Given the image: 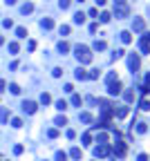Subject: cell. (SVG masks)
<instances>
[{"label": "cell", "instance_id": "cell-1", "mask_svg": "<svg viewBox=\"0 0 150 161\" xmlns=\"http://www.w3.org/2000/svg\"><path fill=\"white\" fill-rule=\"evenodd\" d=\"M74 56L79 58L81 65L92 63V49H90V47H85V45H76V47H74Z\"/></svg>", "mask_w": 150, "mask_h": 161}, {"label": "cell", "instance_id": "cell-2", "mask_svg": "<svg viewBox=\"0 0 150 161\" xmlns=\"http://www.w3.org/2000/svg\"><path fill=\"white\" fill-rule=\"evenodd\" d=\"M126 152H128L126 143H123V141H117V146L112 148V155H114L117 159H123V157H126Z\"/></svg>", "mask_w": 150, "mask_h": 161}, {"label": "cell", "instance_id": "cell-3", "mask_svg": "<svg viewBox=\"0 0 150 161\" xmlns=\"http://www.w3.org/2000/svg\"><path fill=\"white\" fill-rule=\"evenodd\" d=\"M110 152H112V150H110V146H108V143H99V146L94 148V157H96V159H103V157H108Z\"/></svg>", "mask_w": 150, "mask_h": 161}, {"label": "cell", "instance_id": "cell-4", "mask_svg": "<svg viewBox=\"0 0 150 161\" xmlns=\"http://www.w3.org/2000/svg\"><path fill=\"white\" fill-rule=\"evenodd\" d=\"M139 49H141V54H150V32H146L141 36V40H139Z\"/></svg>", "mask_w": 150, "mask_h": 161}, {"label": "cell", "instance_id": "cell-5", "mask_svg": "<svg viewBox=\"0 0 150 161\" xmlns=\"http://www.w3.org/2000/svg\"><path fill=\"white\" fill-rule=\"evenodd\" d=\"M128 67L137 72L139 67H141V58H139V54H130V58H128Z\"/></svg>", "mask_w": 150, "mask_h": 161}, {"label": "cell", "instance_id": "cell-6", "mask_svg": "<svg viewBox=\"0 0 150 161\" xmlns=\"http://www.w3.org/2000/svg\"><path fill=\"white\" fill-rule=\"evenodd\" d=\"M128 14H130V9H128L126 2L123 5H114V16L117 18H128Z\"/></svg>", "mask_w": 150, "mask_h": 161}, {"label": "cell", "instance_id": "cell-7", "mask_svg": "<svg viewBox=\"0 0 150 161\" xmlns=\"http://www.w3.org/2000/svg\"><path fill=\"white\" fill-rule=\"evenodd\" d=\"M121 90H123V85H121V81H114L108 85V94L110 96H117V94H121Z\"/></svg>", "mask_w": 150, "mask_h": 161}, {"label": "cell", "instance_id": "cell-8", "mask_svg": "<svg viewBox=\"0 0 150 161\" xmlns=\"http://www.w3.org/2000/svg\"><path fill=\"white\" fill-rule=\"evenodd\" d=\"M36 110H38V105H36L34 101H23V112L25 114H34Z\"/></svg>", "mask_w": 150, "mask_h": 161}, {"label": "cell", "instance_id": "cell-9", "mask_svg": "<svg viewBox=\"0 0 150 161\" xmlns=\"http://www.w3.org/2000/svg\"><path fill=\"white\" fill-rule=\"evenodd\" d=\"M132 29H135V32H144V29H146L144 18H135V20H132Z\"/></svg>", "mask_w": 150, "mask_h": 161}, {"label": "cell", "instance_id": "cell-10", "mask_svg": "<svg viewBox=\"0 0 150 161\" xmlns=\"http://www.w3.org/2000/svg\"><path fill=\"white\" fill-rule=\"evenodd\" d=\"M92 49H94V52H103V49H108V43L105 40H94V43H92Z\"/></svg>", "mask_w": 150, "mask_h": 161}, {"label": "cell", "instance_id": "cell-11", "mask_svg": "<svg viewBox=\"0 0 150 161\" xmlns=\"http://www.w3.org/2000/svg\"><path fill=\"white\" fill-rule=\"evenodd\" d=\"M41 29H45V32L54 29V20H52V18H43V20H41Z\"/></svg>", "mask_w": 150, "mask_h": 161}, {"label": "cell", "instance_id": "cell-12", "mask_svg": "<svg viewBox=\"0 0 150 161\" xmlns=\"http://www.w3.org/2000/svg\"><path fill=\"white\" fill-rule=\"evenodd\" d=\"M74 78H76V81H85L88 78V72L83 70V67H76V70H74Z\"/></svg>", "mask_w": 150, "mask_h": 161}, {"label": "cell", "instance_id": "cell-13", "mask_svg": "<svg viewBox=\"0 0 150 161\" xmlns=\"http://www.w3.org/2000/svg\"><path fill=\"white\" fill-rule=\"evenodd\" d=\"M119 38H121V43H123V45H130V43H132V34H130V32H121Z\"/></svg>", "mask_w": 150, "mask_h": 161}, {"label": "cell", "instance_id": "cell-14", "mask_svg": "<svg viewBox=\"0 0 150 161\" xmlns=\"http://www.w3.org/2000/svg\"><path fill=\"white\" fill-rule=\"evenodd\" d=\"M54 125H58V128H65V125H67V117H65V114L56 117V119H54Z\"/></svg>", "mask_w": 150, "mask_h": 161}, {"label": "cell", "instance_id": "cell-15", "mask_svg": "<svg viewBox=\"0 0 150 161\" xmlns=\"http://www.w3.org/2000/svg\"><path fill=\"white\" fill-rule=\"evenodd\" d=\"M79 119H81V123H92V121H94V117H92L90 112H81Z\"/></svg>", "mask_w": 150, "mask_h": 161}, {"label": "cell", "instance_id": "cell-16", "mask_svg": "<svg viewBox=\"0 0 150 161\" xmlns=\"http://www.w3.org/2000/svg\"><path fill=\"white\" fill-rule=\"evenodd\" d=\"M70 157H72L74 161H81V157H83V152H81V148H72V150H70Z\"/></svg>", "mask_w": 150, "mask_h": 161}, {"label": "cell", "instance_id": "cell-17", "mask_svg": "<svg viewBox=\"0 0 150 161\" xmlns=\"http://www.w3.org/2000/svg\"><path fill=\"white\" fill-rule=\"evenodd\" d=\"M74 23H76V25H83V23H85V14H83V11H76V14H74Z\"/></svg>", "mask_w": 150, "mask_h": 161}, {"label": "cell", "instance_id": "cell-18", "mask_svg": "<svg viewBox=\"0 0 150 161\" xmlns=\"http://www.w3.org/2000/svg\"><path fill=\"white\" fill-rule=\"evenodd\" d=\"M32 11H34V5H32V2H25V5L20 7V14H25V16L32 14Z\"/></svg>", "mask_w": 150, "mask_h": 161}, {"label": "cell", "instance_id": "cell-19", "mask_svg": "<svg viewBox=\"0 0 150 161\" xmlns=\"http://www.w3.org/2000/svg\"><path fill=\"white\" fill-rule=\"evenodd\" d=\"M99 20H101L103 25H105V23H110V20H112V16H110L108 11H101V14H99Z\"/></svg>", "mask_w": 150, "mask_h": 161}, {"label": "cell", "instance_id": "cell-20", "mask_svg": "<svg viewBox=\"0 0 150 161\" xmlns=\"http://www.w3.org/2000/svg\"><path fill=\"white\" fill-rule=\"evenodd\" d=\"M123 99H126V103H132V101H135V92H132V90H126V92H123Z\"/></svg>", "mask_w": 150, "mask_h": 161}, {"label": "cell", "instance_id": "cell-21", "mask_svg": "<svg viewBox=\"0 0 150 161\" xmlns=\"http://www.w3.org/2000/svg\"><path fill=\"white\" fill-rule=\"evenodd\" d=\"M58 52H61V54H67V52H70V43L61 40V43H58Z\"/></svg>", "mask_w": 150, "mask_h": 161}, {"label": "cell", "instance_id": "cell-22", "mask_svg": "<svg viewBox=\"0 0 150 161\" xmlns=\"http://www.w3.org/2000/svg\"><path fill=\"white\" fill-rule=\"evenodd\" d=\"M139 108H141L144 112H150V101L148 99H141V101H139Z\"/></svg>", "mask_w": 150, "mask_h": 161}, {"label": "cell", "instance_id": "cell-23", "mask_svg": "<svg viewBox=\"0 0 150 161\" xmlns=\"http://www.w3.org/2000/svg\"><path fill=\"white\" fill-rule=\"evenodd\" d=\"M41 103H43V105H49V103H52V96H49L47 92H43V94H41Z\"/></svg>", "mask_w": 150, "mask_h": 161}, {"label": "cell", "instance_id": "cell-24", "mask_svg": "<svg viewBox=\"0 0 150 161\" xmlns=\"http://www.w3.org/2000/svg\"><path fill=\"white\" fill-rule=\"evenodd\" d=\"M72 105H74V108H81V105H83V99L79 96V94H74V96H72Z\"/></svg>", "mask_w": 150, "mask_h": 161}, {"label": "cell", "instance_id": "cell-25", "mask_svg": "<svg viewBox=\"0 0 150 161\" xmlns=\"http://www.w3.org/2000/svg\"><path fill=\"white\" fill-rule=\"evenodd\" d=\"M56 110H58V112H65V110H67V101H56Z\"/></svg>", "mask_w": 150, "mask_h": 161}, {"label": "cell", "instance_id": "cell-26", "mask_svg": "<svg viewBox=\"0 0 150 161\" xmlns=\"http://www.w3.org/2000/svg\"><path fill=\"white\" fill-rule=\"evenodd\" d=\"M114 114H117V119H126V117H128V108H121V110H114Z\"/></svg>", "mask_w": 150, "mask_h": 161}, {"label": "cell", "instance_id": "cell-27", "mask_svg": "<svg viewBox=\"0 0 150 161\" xmlns=\"http://www.w3.org/2000/svg\"><path fill=\"white\" fill-rule=\"evenodd\" d=\"M0 121H2V123H7V121H9V110H7V108L0 110Z\"/></svg>", "mask_w": 150, "mask_h": 161}, {"label": "cell", "instance_id": "cell-28", "mask_svg": "<svg viewBox=\"0 0 150 161\" xmlns=\"http://www.w3.org/2000/svg\"><path fill=\"white\" fill-rule=\"evenodd\" d=\"M16 36L18 38H27V29L25 27H16Z\"/></svg>", "mask_w": 150, "mask_h": 161}, {"label": "cell", "instance_id": "cell-29", "mask_svg": "<svg viewBox=\"0 0 150 161\" xmlns=\"http://www.w3.org/2000/svg\"><path fill=\"white\" fill-rule=\"evenodd\" d=\"M123 54H126V49H114V54H112V61H119V58H123Z\"/></svg>", "mask_w": 150, "mask_h": 161}, {"label": "cell", "instance_id": "cell-30", "mask_svg": "<svg viewBox=\"0 0 150 161\" xmlns=\"http://www.w3.org/2000/svg\"><path fill=\"white\" fill-rule=\"evenodd\" d=\"M58 32H61V36H67V34L72 32V27H70V25H61V27H58Z\"/></svg>", "mask_w": 150, "mask_h": 161}, {"label": "cell", "instance_id": "cell-31", "mask_svg": "<svg viewBox=\"0 0 150 161\" xmlns=\"http://www.w3.org/2000/svg\"><path fill=\"white\" fill-rule=\"evenodd\" d=\"M99 76H101V72H99V70H90V72H88V78H92V81H96Z\"/></svg>", "mask_w": 150, "mask_h": 161}, {"label": "cell", "instance_id": "cell-32", "mask_svg": "<svg viewBox=\"0 0 150 161\" xmlns=\"http://www.w3.org/2000/svg\"><path fill=\"white\" fill-rule=\"evenodd\" d=\"M81 141H83V146H90L92 143V134H90V132H85V134L81 137Z\"/></svg>", "mask_w": 150, "mask_h": 161}, {"label": "cell", "instance_id": "cell-33", "mask_svg": "<svg viewBox=\"0 0 150 161\" xmlns=\"http://www.w3.org/2000/svg\"><path fill=\"white\" fill-rule=\"evenodd\" d=\"M105 81H108V85H110V83H114V81H119V76H117V72H110L108 76H105Z\"/></svg>", "mask_w": 150, "mask_h": 161}, {"label": "cell", "instance_id": "cell-34", "mask_svg": "<svg viewBox=\"0 0 150 161\" xmlns=\"http://www.w3.org/2000/svg\"><path fill=\"white\" fill-rule=\"evenodd\" d=\"M148 130V123H137V134H144Z\"/></svg>", "mask_w": 150, "mask_h": 161}, {"label": "cell", "instance_id": "cell-35", "mask_svg": "<svg viewBox=\"0 0 150 161\" xmlns=\"http://www.w3.org/2000/svg\"><path fill=\"white\" fill-rule=\"evenodd\" d=\"M96 143H108V134H105V132H99V137H96Z\"/></svg>", "mask_w": 150, "mask_h": 161}, {"label": "cell", "instance_id": "cell-36", "mask_svg": "<svg viewBox=\"0 0 150 161\" xmlns=\"http://www.w3.org/2000/svg\"><path fill=\"white\" fill-rule=\"evenodd\" d=\"M70 5H72V0H58V7L63 9V11H65V9H70Z\"/></svg>", "mask_w": 150, "mask_h": 161}, {"label": "cell", "instance_id": "cell-37", "mask_svg": "<svg viewBox=\"0 0 150 161\" xmlns=\"http://www.w3.org/2000/svg\"><path fill=\"white\" fill-rule=\"evenodd\" d=\"M56 161H67V152L58 150V152H56Z\"/></svg>", "mask_w": 150, "mask_h": 161}, {"label": "cell", "instance_id": "cell-38", "mask_svg": "<svg viewBox=\"0 0 150 161\" xmlns=\"http://www.w3.org/2000/svg\"><path fill=\"white\" fill-rule=\"evenodd\" d=\"M47 137H49V139H56V137H58V130H56V128H49V130H47Z\"/></svg>", "mask_w": 150, "mask_h": 161}, {"label": "cell", "instance_id": "cell-39", "mask_svg": "<svg viewBox=\"0 0 150 161\" xmlns=\"http://www.w3.org/2000/svg\"><path fill=\"white\" fill-rule=\"evenodd\" d=\"M18 49H20L18 43H9V52H11V54H18Z\"/></svg>", "mask_w": 150, "mask_h": 161}, {"label": "cell", "instance_id": "cell-40", "mask_svg": "<svg viewBox=\"0 0 150 161\" xmlns=\"http://www.w3.org/2000/svg\"><path fill=\"white\" fill-rule=\"evenodd\" d=\"M9 92H11V94H20V87H18L16 83H11V85H9Z\"/></svg>", "mask_w": 150, "mask_h": 161}, {"label": "cell", "instance_id": "cell-41", "mask_svg": "<svg viewBox=\"0 0 150 161\" xmlns=\"http://www.w3.org/2000/svg\"><path fill=\"white\" fill-rule=\"evenodd\" d=\"M2 25L7 27V29H11V27H14V20H11V18H5V20H2Z\"/></svg>", "mask_w": 150, "mask_h": 161}, {"label": "cell", "instance_id": "cell-42", "mask_svg": "<svg viewBox=\"0 0 150 161\" xmlns=\"http://www.w3.org/2000/svg\"><path fill=\"white\" fill-rule=\"evenodd\" d=\"M61 74H63V70H61V67H54V70H52V76H54V78H58Z\"/></svg>", "mask_w": 150, "mask_h": 161}, {"label": "cell", "instance_id": "cell-43", "mask_svg": "<svg viewBox=\"0 0 150 161\" xmlns=\"http://www.w3.org/2000/svg\"><path fill=\"white\" fill-rule=\"evenodd\" d=\"M11 125L14 128H23V121L20 119H11Z\"/></svg>", "mask_w": 150, "mask_h": 161}, {"label": "cell", "instance_id": "cell-44", "mask_svg": "<svg viewBox=\"0 0 150 161\" xmlns=\"http://www.w3.org/2000/svg\"><path fill=\"white\" fill-rule=\"evenodd\" d=\"M23 150H25V148H23L20 143H18V146H14V155H23Z\"/></svg>", "mask_w": 150, "mask_h": 161}, {"label": "cell", "instance_id": "cell-45", "mask_svg": "<svg viewBox=\"0 0 150 161\" xmlns=\"http://www.w3.org/2000/svg\"><path fill=\"white\" fill-rule=\"evenodd\" d=\"M88 16H90V18H96V16H99V9H96V7H94V9H90Z\"/></svg>", "mask_w": 150, "mask_h": 161}, {"label": "cell", "instance_id": "cell-46", "mask_svg": "<svg viewBox=\"0 0 150 161\" xmlns=\"http://www.w3.org/2000/svg\"><path fill=\"white\" fill-rule=\"evenodd\" d=\"M96 32H99V25L92 23V25H90V34H96Z\"/></svg>", "mask_w": 150, "mask_h": 161}, {"label": "cell", "instance_id": "cell-47", "mask_svg": "<svg viewBox=\"0 0 150 161\" xmlns=\"http://www.w3.org/2000/svg\"><path fill=\"white\" fill-rule=\"evenodd\" d=\"M65 137H67V139H74V137H76V132H74V130H67V132H65Z\"/></svg>", "mask_w": 150, "mask_h": 161}, {"label": "cell", "instance_id": "cell-48", "mask_svg": "<svg viewBox=\"0 0 150 161\" xmlns=\"http://www.w3.org/2000/svg\"><path fill=\"white\" fill-rule=\"evenodd\" d=\"M27 49L34 52V49H36V43H34V40H29V43H27Z\"/></svg>", "mask_w": 150, "mask_h": 161}, {"label": "cell", "instance_id": "cell-49", "mask_svg": "<svg viewBox=\"0 0 150 161\" xmlns=\"http://www.w3.org/2000/svg\"><path fill=\"white\" fill-rule=\"evenodd\" d=\"M137 161H148V155H144V152H141V155L137 157Z\"/></svg>", "mask_w": 150, "mask_h": 161}, {"label": "cell", "instance_id": "cell-50", "mask_svg": "<svg viewBox=\"0 0 150 161\" xmlns=\"http://www.w3.org/2000/svg\"><path fill=\"white\" fill-rule=\"evenodd\" d=\"M5 87H7V83H5L2 78H0V92H5Z\"/></svg>", "mask_w": 150, "mask_h": 161}, {"label": "cell", "instance_id": "cell-51", "mask_svg": "<svg viewBox=\"0 0 150 161\" xmlns=\"http://www.w3.org/2000/svg\"><path fill=\"white\" fill-rule=\"evenodd\" d=\"M144 85H148V87H150V72L146 74V83H144Z\"/></svg>", "mask_w": 150, "mask_h": 161}, {"label": "cell", "instance_id": "cell-52", "mask_svg": "<svg viewBox=\"0 0 150 161\" xmlns=\"http://www.w3.org/2000/svg\"><path fill=\"white\" fill-rule=\"evenodd\" d=\"M105 2H108V0H96V7H103Z\"/></svg>", "mask_w": 150, "mask_h": 161}, {"label": "cell", "instance_id": "cell-53", "mask_svg": "<svg viewBox=\"0 0 150 161\" xmlns=\"http://www.w3.org/2000/svg\"><path fill=\"white\" fill-rule=\"evenodd\" d=\"M18 0H5V5H16Z\"/></svg>", "mask_w": 150, "mask_h": 161}, {"label": "cell", "instance_id": "cell-54", "mask_svg": "<svg viewBox=\"0 0 150 161\" xmlns=\"http://www.w3.org/2000/svg\"><path fill=\"white\" fill-rule=\"evenodd\" d=\"M114 2H117V5H123V2H126V0H114Z\"/></svg>", "mask_w": 150, "mask_h": 161}, {"label": "cell", "instance_id": "cell-55", "mask_svg": "<svg viewBox=\"0 0 150 161\" xmlns=\"http://www.w3.org/2000/svg\"><path fill=\"white\" fill-rule=\"evenodd\" d=\"M2 43H5V38H2V36H0V45H2Z\"/></svg>", "mask_w": 150, "mask_h": 161}, {"label": "cell", "instance_id": "cell-56", "mask_svg": "<svg viewBox=\"0 0 150 161\" xmlns=\"http://www.w3.org/2000/svg\"><path fill=\"white\" fill-rule=\"evenodd\" d=\"M76 2H85V0H76Z\"/></svg>", "mask_w": 150, "mask_h": 161}]
</instances>
